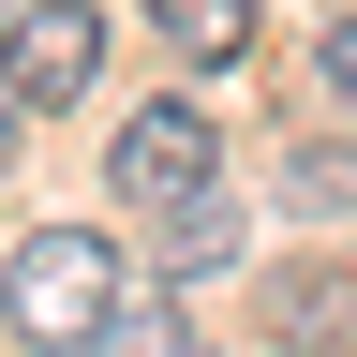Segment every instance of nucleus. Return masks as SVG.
Wrapping results in <instances>:
<instances>
[{
	"instance_id": "nucleus-1",
	"label": "nucleus",
	"mask_w": 357,
	"mask_h": 357,
	"mask_svg": "<svg viewBox=\"0 0 357 357\" xmlns=\"http://www.w3.org/2000/svg\"><path fill=\"white\" fill-rule=\"evenodd\" d=\"M0 328L45 342V357H105V328H119V253L89 238V223L15 238V253H0Z\"/></svg>"
},
{
	"instance_id": "nucleus-2",
	"label": "nucleus",
	"mask_w": 357,
	"mask_h": 357,
	"mask_svg": "<svg viewBox=\"0 0 357 357\" xmlns=\"http://www.w3.org/2000/svg\"><path fill=\"white\" fill-rule=\"evenodd\" d=\"M89 75H105V15H89V0H30V15L0 30V89H15V105H75Z\"/></svg>"
},
{
	"instance_id": "nucleus-3",
	"label": "nucleus",
	"mask_w": 357,
	"mask_h": 357,
	"mask_svg": "<svg viewBox=\"0 0 357 357\" xmlns=\"http://www.w3.org/2000/svg\"><path fill=\"white\" fill-rule=\"evenodd\" d=\"M208 164H223V149H208V119H194V105H149V119L119 134V194H134V208L208 194Z\"/></svg>"
},
{
	"instance_id": "nucleus-4",
	"label": "nucleus",
	"mask_w": 357,
	"mask_h": 357,
	"mask_svg": "<svg viewBox=\"0 0 357 357\" xmlns=\"http://www.w3.org/2000/svg\"><path fill=\"white\" fill-rule=\"evenodd\" d=\"M149 30H164V60H194V75H223L253 45V0H149Z\"/></svg>"
},
{
	"instance_id": "nucleus-5",
	"label": "nucleus",
	"mask_w": 357,
	"mask_h": 357,
	"mask_svg": "<svg viewBox=\"0 0 357 357\" xmlns=\"http://www.w3.org/2000/svg\"><path fill=\"white\" fill-rule=\"evenodd\" d=\"M342 283H328V268H312V283H283V298H268V328H283V342H342Z\"/></svg>"
},
{
	"instance_id": "nucleus-6",
	"label": "nucleus",
	"mask_w": 357,
	"mask_h": 357,
	"mask_svg": "<svg viewBox=\"0 0 357 357\" xmlns=\"http://www.w3.org/2000/svg\"><path fill=\"white\" fill-rule=\"evenodd\" d=\"M223 253H238V223H223L208 194H178L164 208V268H223Z\"/></svg>"
},
{
	"instance_id": "nucleus-7",
	"label": "nucleus",
	"mask_w": 357,
	"mask_h": 357,
	"mask_svg": "<svg viewBox=\"0 0 357 357\" xmlns=\"http://www.w3.org/2000/svg\"><path fill=\"white\" fill-rule=\"evenodd\" d=\"M105 357H208V328H194V312H119Z\"/></svg>"
},
{
	"instance_id": "nucleus-8",
	"label": "nucleus",
	"mask_w": 357,
	"mask_h": 357,
	"mask_svg": "<svg viewBox=\"0 0 357 357\" xmlns=\"http://www.w3.org/2000/svg\"><path fill=\"white\" fill-rule=\"evenodd\" d=\"M298 194L312 208H357V149H298Z\"/></svg>"
},
{
	"instance_id": "nucleus-9",
	"label": "nucleus",
	"mask_w": 357,
	"mask_h": 357,
	"mask_svg": "<svg viewBox=\"0 0 357 357\" xmlns=\"http://www.w3.org/2000/svg\"><path fill=\"white\" fill-rule=\"evenodd\" d=\"M312 89H328V105H342V119H357V15H342V30H328V45H312Z\"/></svg>"
},
{
	"instance_id": "nucleus-10",
	"label": "nucleus",
	"mask_w": 357,
	"mask_h": 357,
	"mask_svg": "<svg viewBox=\"0 0 357 357\" xmlns=\"http://www.w3.org/2000/svg\"><path fill=\"white\" fill-rule=\"evenodd\" d=\"M0 134H15V89H0Z\"/></svg>"
}]
</instances>
